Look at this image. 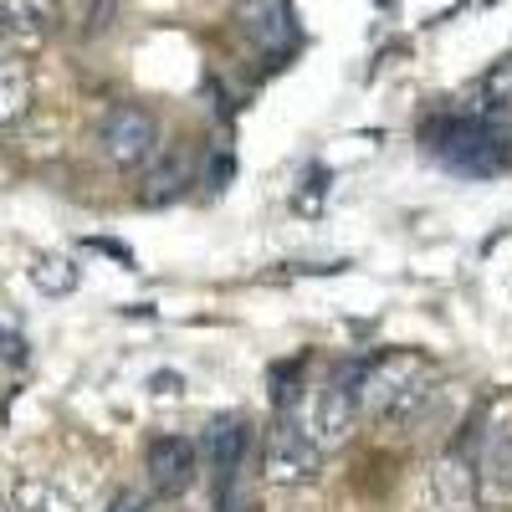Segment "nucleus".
Returning <instances> with one entry per match:
<instances>
[{"label":"nucleus","instance_id":"nucleus-1","mask_svg":"<svg viewBox=\"0 0 512 512\" xmlns=\"http://www.w3.org/2000/svg\"><path fill=\"white\" fill-rule=\"evenodd\" d=\"M354 400L369 420L390 425V431H415V425L436 410L441 384H436L431 359H420L410 349H390V354H374V359L359 364Z\"/></svg>","mask_w":512,"mask_h":512},{"label":"nucleus","instance_id":"nucleus-2","mask_svg":"<svg viewBox=\"0 0 512 512\" xmlns=\"http://www.w3.org/2000/svg\"><path fill=\"white\" fill-rule=\"evenodd\" d=\"M420 144L425 154H431L441 169H451V175H497V169L507 164V139H502V128L477 118V113H436V118H425L420 123Z\"/></svg>","mask_w":512,"mask_h":512},{"label":"nucleus","instance_id":"nucleus-3","mask_svg":"<svg viewBox=\"0 0 512 512\" xmlns=\"http://www.w3.org/2000/svg\"><path fill=\"white\" fill-rule=\"evenodd\" d=\"M277 415H292L297 425L308 431V441L328 456V451H338V446H349V436H354V425H359V400H354V390L349 384H318V390H303L297 395V405L292 410H277Z\"/></svg>","mask_w":512,"mask_h":512},{"label":"nucleus","instance_id":"nucleus-4","mask_svg":"<svg viewBox=\"0 0 512 512\" xmlns=\"http://www.w3.org/2000/svg\"><path fill=\"white\" fill-rule=\"evenodd\" d=\"M262 472L277 487H303L323 472V451L308 441V431L292 415H277L272 431L262 436Z\"/></svg>","mask_w":512,"mask_h":512},{"label":"nucleus","instance_id":"nucleus-5","mask_svg":"<svg viewBox=\"0 0 512 512\" xmlns=\"http://www.w3.org/2000/svg\"><path fill=\"white\" fill-rule=\"evenodd\" d=\"M98 149L108 164L118 169H139L159 154V118L139 103H118L108 108V118L98 123Z\"/></svg>","mask_w":512,"mask_h":512},{"label":"nucleus","instance_id":"nucleus-6","mask_svg":"<svg viewBox=\"0 0 512 512\" xmlns=\"http://www.w3.org/2000/svg\"><path fill=\"white\" fill-rule=\"evenodd\" d=\"M236 31L246 36V47L256 57H267L272 67H282L297 47V16L292 0H241L236 6Z\"/></svg>","mask_w":512,"mask_h":512},{"label":"nucleus","instance_id":"nucleus-7","mask_svg":"<svg viewBox=\"0 0 512 512\" xmlns=\"http://www.w3.org/2000/svg\"><path fill=\"white\" fill-rule=\"evenodd\" d=\"M477 502L482 507H512V425H492L482 436V451H477Z\"/></svg>","mask_w":512,"mask_h":512},{"label":"nucleus","instance_id":"nucleus-8","mask_svg":"<svg viewBox=\"0 0 512 512\" xmlns=\"http://www.w3.org/2000/svg\"><path fill=\"white\" fill-rule=\"evenodd\" d=\"M195 461H200V451H195V441H185V436H159V441H149L144 466H149L154 492H159V497H185L190 482H195Z\"/></svg>","mask_w":512,"mask_h":512},{"label":"nucleus","instance_id":"nucleus-9","mask_svg":"<svg viewBox=\"0 0 512 512\" xmlns=\"http://www.w3.org/2000/svg\"><path fill=\"white\" fill-rule=\"evenodd\" d=\"M477 502V477H472V466L446 456L431 466V477H425V507L431 512H466Z\"/></svg>","mask_w":512,"mask_h":512},{"label":"nucleus","instance_id":"nucleus-10","mask_svg":"<svg viewBox=\"0 0 512 512\" xmlns=\"http://www.w3.org/2000/svg\"><path fill=\"white\" fill-rule=\"evenodd\" d=\"M200 446H205L210 466H216V482L221 477H241V461L251 451V431H246L241 415H221V420L205 425V441Z\"/></svg>","mask_w":512,"mask_h":512},{"label":"nucleus","instance_id":"nucleus-11","mask_svg":"<svg viewBox=\"0 0 512 512\" xmlns=\"http://www.w3.org/2000/svg\"><path fill=\"white\" fill-rule=\"evenodd\" d=\"M0 26L21 41H47L62 26L57 0H0Z\"/></svg>","mask_w":512,"mask_h":512},{"label":"nucleus","instance_id":"nucleus-12","mask_svg":"<svg viewBox=\"0 0 512 512\" xmlns=\"http://www.w3.org/2000/svg\"><path fill=\"white\" fill-rule=\"evenodd\" d=\"M77 282H82V272L67 262V256H36L31 262V287L36 292H47V297H67V292H77Z\"/></svg>","mask_w":512,"mask_h":512},{"label":"nucleus","instance_id":"nucleus-13","mask_svg":"<svg viewBox=\"0 0 512 512\" xmlns=\"http://www.w3.org/2000/svg\"><path fill=\"white\" fill-rule=\"evenodd\" d=\"M31 103V77L21 62H6L0 57V123H16Z\"/></svg>","mask_w":512,"mask_h":512},{"label":"nucleus","instance_id":"nucleus-14","mask_svg":"<svg viewBox=\"0 0 512 512\" xmlns=\"http://www.w3.org/2000/svg\"><path fill=\"white\" fill-rule=\"evenodd\" d=\"M185 185H190V159L175 154L169 164H159L154 175H149V185H144V205H169L175 195H185Z\"/></svg>","mask_w":512,"mask_h":512},{"label":"nucleus","instance_id":"nucleus-15","mask_svg":"<svg viewBox=\"0 0 512 512\" xmlns=\"http://www.w3.org/2000/svg\"><path fill=\"white\" fill-rule=\"evenodd\" d=\"M113 11H118V0H88V36L108 31L113 26Z\"/></svg>","mask_w":512,"mask_h":512},{"label":"nucleus","instance_id":"nucleus-16","mask_svg":"<svg viewBox=\"0 0 512 512\" xmlns=\"http://www.w3.org/2000/svg\"><path fill=\"white\" fill-rule=\"evenodd\" d=\"M88 251H103V256H113L118 267H134V251H128L123 241H108V236H88Z\"/></svg>","mask_w":512,"mask_h":512},{"label":"nucleus","instance_id":"nucleus-17","mask_svg":"<svg viewBox=\"0 0 512 512\" xmlns=\"http://www.w3.org/2000/svg\"><path fill=\"white\" fill-rule=\"evenodd\" d=\"M149 390H154V395H180V390H185V379H180V374H169V369H159V374L149 379Z\"/></svg>","mask_w":512,"mask_h":512},{"label":"nucleus","instance_id":"nucleus-18","mask_svg":"<svg viewBox=\"0 0 512 512\" xmlns=\"http://www.w3.org/2000/svg\"><path fill=\"white\" fill-rule=\"evenodd\" d=\"M108 512H149V502H144V497H134V492H118V497L108 502Z\"/></svg>","mask_w":512,"mask_h":512},{"label":"nucleus","instance_id":"nucleus-19","mask_svg":"<svg viewBox=\"0 0 512 512\" xmlns=\"http://www.w3.org/2000/svg\"><path fill=\"white\" fill-rule=\"evenodd\" d=\"M0 354H11V359H21V338H16V333H0Z\"/></svg>","mask_w":512,"mask_h":512},{"label":"nucleus","instance_id":"nucleus-20","mask_svg":"<svg viewBox=\"0 0 512 512\" xmlns=\"http://www.w3.org/2000/svg\"><path fill=\"white\" fill-rule=\"evenodd\" d=\"M390 6H395V0H384V11H390Z\"/></svg>","mask_w":512,"mask_h":512},{"label":"nucleus","instance_id":"nucleus-21","mask_svg":"<svg viewBox=\"0 0 512 512\" xmlns=\"http://www.w3.org/2000/svg\"><path fill=\"white\" fill-rule=\"evenodd\" d=\"M0 41H6V26H0Z\"/></svg>","mask_w":512,"mask_h":512}]
</instances>
